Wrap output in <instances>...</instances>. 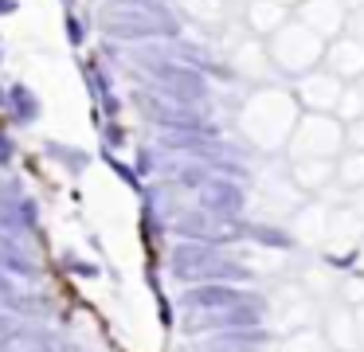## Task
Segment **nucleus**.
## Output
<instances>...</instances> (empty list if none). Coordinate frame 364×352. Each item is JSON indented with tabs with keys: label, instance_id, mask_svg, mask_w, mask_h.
<instances>
[{
	"label": "nucleus",
	"instance_id": "1",
	"mask_svg": "<svg viewBox=\"0 0 364 352\" xmlns=\"http://www.w3.org/2000/svg\"><path fill=\"white\" fill-rule=\"evenodd\" d=\"M173 274H181V278H228V282L231 278L235 282L251 278L247 266L223 258L212 242H181V247L173 250Z\"/></svg>",
	"mask_w": 364,
	"mask_h": 352
},
{
	"label": "nucleus",
	"instance_id": "2",
	"mask_svg": "<svg viewBox=\"0 0 364 352\" xmlns=\"http://www.w3.org/2000/svg\"><path fill=\"white\" fill-rule=\"evenodd\" d=\"M181 302L192 313H220V309H235V305H251V294L235 289L231 282H208L200 289H184Z\"/></svg>",
	"mask_w": 364,
	"mask_h": 352
},
{
	"label": "nucleus",
	"instance_id": "3",
	"mask_svg": "<svg viewBox=\"0 0 364 352\" xmlns=\"http://www.w3.org/2000/svg\"><path fill=\"white\" fill-rule=\"evenodd\" d=\"M153 75H157V82L165 86L176 102H204V94H208L204 78H200L196 70H188V67H173V63H165V67H157Z\"/></svg>",
	"mask_w": 364,
	"mask_h": 352
},
{
	"label": "nucleus",
	"instance_id": "4",
	"mask_svg": "<svg viewBox=\"0 0 364 352\" xmlns=\"http://www.w3.org/2000/svg\"><path fill=\"white\" fill-rule=\"evenodd\" d=\"M200 200H204V208H212L215 215H239L243 211V188L231 184V180H220V176H208L204 184H200Z\"/></svg>",
	"mask_w": 364,
	"mask_h": 352
},
{
	"label": "nucleus",
	"instance_id": "5",
	"mask_svg": "<svg viewBox=\"0 0 364 352\" xmlns=\"http://www.w3.org/2000/svg\"><path fill=\"white\" fill-rule=\"evenodd\" d=\"M259 325V309L255 305H235V309H220V313H208V321L192 329H251Z\"/></svg>",
	"mask_w": 364,
	"mask_h": 352
},
{
	"label": "nucleus",
	"instance_id": "6",
	"mask_svg": "<svg viewBox=\"0 0 364 352\" xmlns=\"http://www.w3.org/2000/svg\"><path fill=\"white\" fill-rule=\"evenodd\" d=\"M251 239H255V242H267V247H290V235L270 231V227H255V231H251Z\"/></svg>",
	"mask_w": 364,
	"mask_h": 352
},
{
	"label": "nucleus",
	"instance_id": "7",
	"mask_svg": "<svg viewBox=\"0 0 364 352\" xmlns=\"http://www.w3.org/2000/svg\"><path fill=\"white\" fill-rule=\"evenodd\" d=\"M0 266L4 270H16V274H32V262H24L20 255H0Z\"/></svg>",
	"mask_w": 364,
	"mask_h": 352
},
{
	"label": "nucleus",
	"instance_id": "8",
	"mask_svg": "<svg viewBox=\"0 0 364 352\" xmlns=\"http://www.w3.org/2000/svg\"><path fill=\"white\" fill-rule=\"evenodd\" d=\"M16 8V0H0V12H12Z\"/></svg>",
	"mask_w": 364,
	"mask_h": 352
}]
</instances>
